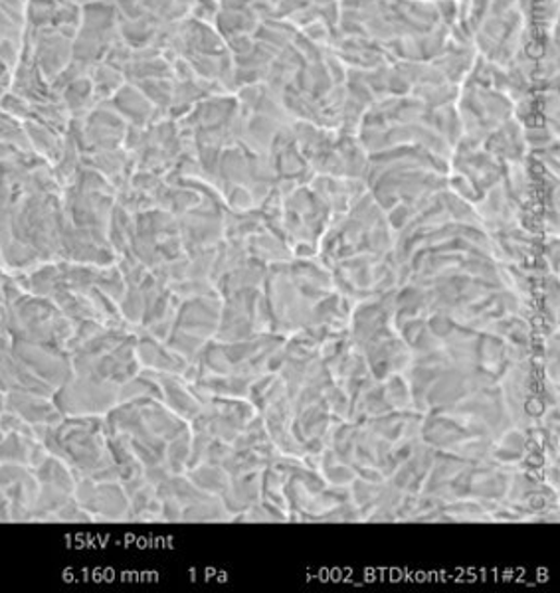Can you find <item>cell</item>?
<instances>
[{
    "label": "cell",
    "instance_id": "6da1fadb",
    "mask_svg": "<svg viewBox=\"0 0 560 593\" xmlns=\"http://www.w3.org/2000/svg\"><path fill=\"white\" fill-rule=\"evenodd\" d=\"M34 437L81 477L113 465L105 422L98 415H64L54 426H34Z\"/></svg>",
    "mask_w": 560,
    "mask_h": 593
},
{
    "label": "cell",
    "instance_id": "7a4b0ae2",
    "mask_svg": "<svg viewBox=\"0 0 560 593\" xmlns=\"http://www.w3.org/2000/svg\"><path fill=\"white\" fill-rule=\"evenodd\" d=\"M2 289L9 307L11 338L66 350L67 340L74 333V323L58 309L56 302L26 292L14 278L4 281Z\"/></svg>",
    "mask_w": 560,
    "mask_h": 593
},
{
    "label": "cell",
    "instance_id": "3957f363",
    "mask_svg": "<svg viewBox=\"0 0 560 593\" xmlns=\"http://www.w3.org/2000/svg\"><path fill=\"white\" fill-rule=\"evenodd\" d=\"M119 386L112 382L74 376L64 386L56 388L52 402L56 403L62 415H101L107 414L117 403Z\"/></svg>",
    "mask_w": 560,
    "mask_h": 593
},
{
    "label": "cell",
    "instance_id": "277c9868",
    "mask_svg": "<svg viewBox=\"0 0 560 593\" xmlns=\"http://www.w3.org/2000/svg\"><path fill=\"white\" fill-rule=\"evenodd\" d=\"M14 359L36 374L40 381L48 382L52 388H60L74 378V366L66 350L40 347L24 340H11Z\"/></svg>",
    "mask_w": 560,
    "mask_h": 593
},
{
    "label": "cell",
    "instance_id": "5b68a950",
    "mask_svg": "<svg viewBox=\"0 0 560 593\" xmlns=\"http://www.w3.org/2000/svg\"><path fill=\"white\" fill-rule=\"evenodd\" d=\"M74 499L93 518L119 520L129 513V499L125 489L117 482H100L93 481L90 477H81L76 482Z\"/></svg>",
    "mask_w": 560,
    "mask_h": 593
},
{
    "label": "cell",
    "instance_id": "8992f818",
    "mask_svg": "<svg viewBox=\"0 0 560 593\" xmlns=\"http://www.w3.org/2000/svg\"><path fill=\"white\" fill-rule=\"evenodd\" d=\"M7 410L23 417L30 426H54L64 415L58 412L56 403L52 398L26 392V390H12L7 392Z\"/></svg>",
    "mask_w": 560,
    "mask_h": 593
},
{
    "label": "cell",
    "instance_id": "52a82bcc",
    "mask_svg": "<svg viewBox=\"0 0 560 593\" xmlns=\"http://www.w3.org/2000/svg\"><path fill=\"white\" fill-rule=\"evenodd\" d=\"M218 301L206 299V297H194L180 305L179 313L175 319L173 328H179L184 333L204 338L213 335L214 328L218 325Z\"/></svg>",
    "mask_w": 560,
    "mask_h": 593
},
{
    "label": "cell",
    "instance_id": "ba28073f",
    "mask_svg": "<svg viewBox=\"0 0 560 593\" xmlns=\"http://www.w3.org/2000/svg\"><path fill=\"white\" fill-rule=\"evenodd\" d=\"M137 359L149 369H155L157 372L163 370L167 374H180L189 366L177 352H173L170 348L161 347L157 338L151 335L145 340L137 343Z\"/></svg>",
    "mask_w": 560,
    "mask_h": 593
},
{
    "label": "cell",
    "instance_id": "9c48e42d",
    "mask_svg": "<svg viewBox=\"0 0 560 593\" xmlns=\"http://www.w3.org/2000/svg\"><path fill=\"white\" fill-rule=\"evenodd\" d=\"M158 376V388H161V396H165L168 405L173 408L175 414L184 415L187 420L196 417L201 414V403L196 398H192L189 390H184V386L180 384L179 378L170 376V374H161Z\"/></svg>",
    "mask_w": 560,
    "mask_h": 593
},
{
    "label": "cell",
    "instance_id": "30bf717a",
    "mask_svg": "<svg viewBox=\"0 0 560 593\" xmlns=\"http://www.w3.org/2000/svg\"><path fill=\"white\" fill-rule=\"evenodd\" d=\"M33 470L36 479H38V485H52V487H58V489H62V491L69 494H74V491H76L78 479H74L67 463H64L56 455H50L42 465H38Z\"/></svg>",
    "mask_w": 560,
    "mask_h": 593
},
{
    "label": "cell",
    "instance_id": "8fae6325",
    "mask_svg": "<svg viewBox=\"0 0 560 593\" xmlns=\"http://www.w3.org/2000/svg\"><path fill=\"white\" fill-rule=\"evenodd\" d=\"M36 437L21 436V434H4L0 441V463H21L28 465L30 446Z\"/></svg>",
    "mask_w": 560,
    "mask_h": 593
},
{
    "label": "cell",
    "instance_id": "7c38bea8",
    "mask_svg": "<svg viewBox=\"0 0 560 593\" xmlns=\"http://www.w3.org/2000/svg\"><path fill=\"white\" fill-rule=\"evenodd\" d=\"M189 441H191L189 431H182L180 436L173 439L167 453L168 465H170L173 473H180V470L189 465L192 451V443H189Z\"/></svg>",
    "mask_w": 560,
    "mask_h": 593
},
{
    "label": "cell",
    "instance_id": "4fadbf2b",
    "mask_svg": "<svg viewBox=\"0 0 560 593\" xmlns=\"http://www.w3.org/2000/svg\"><path fill=\"white\" fill-rule=\"evenodd\" d=\"M54 520H60V523H91L93 516L86 508H81L78 501L72 497L54 515Z\"/></svg>",
    "mask_w": 560,
    "mask_h": 593
},
{
    "label": "cell",
    "instance_id": "5bb4252c",
    "mask_svg": "<svg viewBox=\"0 0 560 593\" xmlns=\"http://www.w3.org/2000/svg\"><path fill=\"white\" fill-rule=\"evenodd\" d=\"M11 499L0 489V523H11Z\"/></svg>",
    "mask_w": 560,
    "mask_h": 593
}]
</instances>
